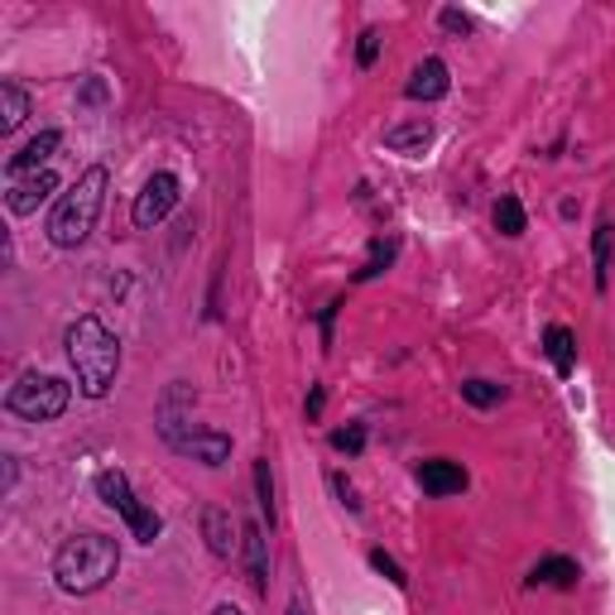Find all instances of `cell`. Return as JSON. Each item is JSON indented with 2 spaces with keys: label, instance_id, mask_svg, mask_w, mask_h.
<instances>
[{
  "label": "cell",
  "instance_id": "3957f363",
  "mask_svg": "<svg viewBox=\"0 0 615 615\" xmlns=\"http://www.w3.org/2000/svg\"><path fill=\"white\" fill-rule=\"evenodd\" d=\"M106 184H111V174L102 164H92V169L59 198V207H53V217H49V241L59 250H77L96 231V217H102V202H106Z\"/></svg>",
  "mask_w": 615,
  "mask_h": 615
},
{
  "label": "cell",
  "instance_id": "9c48e42d",
  "mask_svg": "<svg viewBox=\"0 0 615 615\" xmlns=\"http://www.w3.org/2000/svg\"><path fill=\"white\" fill-rule=\"evenodd\" d=\"M467 467L461 461H447V457H432L418 467V486H424L428 496H461L467 491Z\"/></svg>",
  "mask_w": 615,
  "mask_h": 615
},
{
  "label": "cell",
  "instance_id": "4dcf8cb0",
  "mask_svg": "<svg viewBox=\"0 0 615 615\" xmlns=\"http://www.w3.org/2000/svg\"><path fill=\"white\" fill-rule=\"evenodd\" d=\"M289 615H308V606H303V596H293V601H289Z\"/></svg>",
  "mask_w": 615,
  "mask_h": 615
},
{
  "label": "cell",
  "instance_id": "7c38bea8",
  "mask_svg": "<svg viewBox=\"0 0 615 615\" xmlns=\"http://www.w3.org/2000/svg\"><path fill=\"white\" fill-rule=\"evenodd\" d=\"M202 539H207V549H212L217 557H231L236 549H241V539H236V520L221 505L202 510Z\"/></svg>",
  "mask_w": 615,
  "mask_h": 615
},
{
  "label": "cell",
  "instance_id": "44dd1931",
  "mask_svg": "<svg viewBox=\"0 0 615 615\" xmlns=\"http://www.w3.org/2000/svg\"><path fill=\"white\" fill-rule=\"evenodd\" d=\"M256 496H260V514L274 524V481H270V461H256Z\"/></svg>",
  "mask_w": 615,
  "mask_h": 615
},
{
  "label": "cell",
  "instance_id": "8992f818",
  "mask_svg": "<svg viewBox=\"0 0 615 615\" xmlns=\"http://www.w3.org/2000/svg\"><path fill=\"white\" fill-rule=\"evenodd\" d=\"M178 207V178L174 174H154L145 188H139V198H135V207H131V221L139 231H154L164 217H169Z\"/></svg>",
  "mask_w": 615,
  "mask_h": 615
},
{
  "label": "cell",
  "instance_id": "ffe728a7",
  "mask_svg": "<svg viewBox=\"0 0 615 615\" xmlns=\"http://www.w3.org/2000/svg\"><path fill=\"white\" fill-rule=\"evenodd\" d=\"M461 399L477 404V409H496V404L505 399V389L491 385V381H467V385H461Z\"/></svg>",
  "mask_w": 615,
  "mask_h": 615
},
{
  "label": "cell",
  "instance_id": "d4e9b609",
  "mask_svg": "<svg viewBox=\"0 0 615 615\" xmlns=\"http://www.w3.org/2000/svg\"><path fill=\"white\" fill-rule=\"evenodd\" d=\"M371 567H375V572H385V577L395 582V586H404V572H399V563H395V557H389V553H381V549H375V553H371Z\"/></svg>",
  "mask_w": 615,
  "mask_h": 615
},
{
  "label": "cell",
  "instance_id": "4316f807",
  "mask_svg": "<svg viewBox=\"0 0 615 615\" xmlns=\"http://www.w3.org/2000/svg\"><path fill=\"white\" fill-rule=\"evenodd\" d=\"M442 24H447V30H457V34H467V30H471V20L461 15V10H442Z\"/></svg>",
  "mask_w": 615,
  "mask_h": 615
},
{
  "label": "cell",
  "instance_id": "6da1fadb",
  "mask_svg": "<svg viewBox=\"0 0 615 615\" xmlns=\"http://www.w3.org/2000/svg\"><path fill=\"white\" fill-rule=\"evenodd\" d=\"M67 361H73V371H77V389L87 399H106L111 395V385H116V375H121V337L111 332L96 313H82L73 327H67Z\"/></svg>",
  "mask_w": 615,
  "mask_h": 615
},
{
  "label": "cell",
  "instance_id": "5b68a950",
  "mask_svg": "<svg viewBox=\"0 0 615 615\" xmlns=\"http://www.w3.org/2000/svg\"><path fill=\"white\" fill-rule=\"evenodd\" d=\"M96 496H102L106 505L116 510L125 524H131V534H135L139 543H154V539L164 534V520H159V514H154V510H145V505H139V500H135L131 481H125V471H111V467H106L102 477H96Z\"/></svg>",
  "mask_w": 615,
  "mask_h": 615
},
{
  "label": "cell",
  "instance_id": "f1b7e54d",
  "mask_svg": "<svg viewBox=\"0 0 615 615\" xmlns=\"http://www.w3.org/2000/svg\"><path fill=\"white\" fill-rule=\"evenodd\" d=\"M15 477H20V467H15V457H6V491L15 486Z\"/></svg>",
  "mask_w": 615,
  "mask_h": 615
},
{
  "label": "cell",
  "instance_id": "e0dca14e",
  "mask_svg": "<svg viewBox=\"0 0 615 615\" xmlns=\"http://www.w3.org/2000/svg\"><path fill=\"white\" fill-rule=\"evenodd\" d=\"M543 346H549V361L557 375H572V366H577V337H572L567 327H549V337H543Z\"/></svg>",
  "mask_w": 615,
  "mask_h": 615
},
{
  "label": "cell",
  "instance_id": "d6986e66",
  "mask_svg": "<svg viewBox=\"0 0 615 615\" xmlns=\"http://www.w3.org/2000/svg\"><path fill=\"white\" fill-rule=\"evenodd\" d=\"M496 231L500 236H524V207H520V198H500L496 202Z\"/></svg>",
  "mask_w": 615,
  "mask_h": 615
},
{
  "label": "cell",
  "instance_id": "cb8c5ba5",
  "mask_svg": "<svg viewBox=\"0 0 615 615\" xmlns=\"http://www.w3.org/2000/svg\"><path fill=\"white\" fill-rule=\"evenodd\" d=\"M375 53H381V34L366 30V34H361V44H356V63H361V67H371V63H375Z\"/></svg>",
  "mask_w": 615,
  "mask_h": 615
},
{
  "label": "cell",
  "instance_id": "4fadbf2b",
  "mask_svg": "<svg viewBox=\"0 0 615 615\" xmlns=\"http://www.w3.org/2000/svg\"><path fill=\"white\" fill-rule=\"evenodd\" d=\"M409 102H438V96H447V63L442 59H424L414 67L409 77Z\"/></svg>",
  "mask_w": 615,
  "mask_h": 615
},
{
  "label": "cell",
  "instance_id": "603a6c76",
  "mask_svg": "<svg viewBox=\"0 0 615 615\" xmlns=\"http://www.w3.org/2000/svg\"><path fill=\"white\" fill-rule=\"evenodd\" d=\"M332 447H337V452H346V457H356L361 447H366V428H361V424L337 428V432H332Z\"/></svg>",
  "mask_w": 615,
  "mask_h": 615
},
{
  "label": "cell",
  "instance_id": "30bf717a",
  "mask_svg": "<svg viewBox=\"0 0 615 615\" xmlns=\"http://www.w3.org/2000/svg\"><path fill=\"white\" fill-rule=\"evenodd\" d=\"M59 145H63V135H59V131H39V135H34V139H30V145H24L20 154H10L6 174H10V178L39 174V169H44V164L53 159V149H59Z\"/></svg>",
  "mask_w": 615,
  "mask_h": 615
},
{
  "label": "cell",
  "instance_id": "5bb4252c",
  "mask_svg": "<svg viewBox=\"0 0 615 615\" xmlns=\"http://www.w3.org/2000/svg\"><path fill=\"white\" fill-rule=\"evenodd\" d=\"M385 145L395 154H424L432 145V125L428 121H404V125H389L385 131Z\"/></svg>",
  "mask_w": 615,
  "mask_h": 615
},
{
  "label": "cell",
  "instance_id": "52a82bcc",
  "mask_svg": "<svg viewBox=\"0 0 615 615\" xmlns=\"http://www.w3.org/2000/svg\"><path fill=\"white\" fill-rule=\"evenodd\" d=\"M164 438H169L178 452H188L192 461H202V467H221V461L231 457V438L227 432H207V428H164Z\"/></svg>",
  "mask_w": 615,
  "mask_h": 615
},
{
  "label": "cell",
  "instance_id": "f546056e",
  "mask_svg": "<svg viewBox=\"0 0 615 615\" xmlns=\"http://www.w3.org/2000/svg\"><path fill=\"white\" fill-rule=\"evenodd\" d=\"M212 615H246V611H241V606H231V601H221V606H217Z\"/></svg>",
  "mask_w": 615,
  "mask_h": 615
},
{
  "label": "cell",
  "instance_id": "7402d4cb",
  "mask_svg": "<svg viewBox=\"0 0 615 615\" xmlns=\"http://www.w3.org/2000/svg\"><path fill=\"white\" fill-rule=\"evenodd\" d=\"M395 260V241H375L371 246V260H366V270H356V279H375V274H385V264Z\"/></svg>",
  "mask_w": 615,
  "mask_h": 615
},
{
  "label": "cell",
  "instance_id": "83f0119b",
  "mask_svg": "<svg viewBox=\"0 0 615 615\" xmlns=\"http://www.w3.org/2000/svg\"><path fill=\"white\" fill-rule=\"evenodd\" d=\"M323 404H327V395H323V389H313V395H308V418L323 414Z\"/></svg>",
  "mask_w": 615,
  "mask_h": 615
},
{
  "label": "cell",
  "instance_id": "9a60e30c",
  "mask_svg": "<svg viewBox=\"0 0 615 615\" xmlns=\"http://www.w3.org/2000/svg\"><path fill=\"white\" fill-rule=\"evenodd\" d=\"M582 567L572 563V557H543V563H534V572H529V586H577Z\"/></svg>",
  "mask_w": 615,
  "mask_h": 615
},
{
  "label": "cell",
  "instance_id": "ac0fdd59",
  "mask_svg": "<svg viewBox=\"0 0 615 615\" xmlns=\"http://www.w3.org/2000/svg\"><path fill=\"white\" fill-rule=\"evenodd\" d=\"M611 264H615V221L601 217V227H596V289L601 293L611 284Z\"/></svg>",
  "mask_w": 615,
  "mask_h": 615
},
{
  "label": "cell",
  "instance_id": "ba28073f",
  "mask_svg": "<svg viewBox=\"0 0 615 615\" xmlns=\"http://www.w3.org/2000/svg\"><path fill=\"white\" fill-rule=\"evenodd\" d=\"M53 192H59V174H53V169H39V174L10 178L6 202H10V212H15V217H30V212H39V202L53 198Z\"/></svg>",
  "mask_w": 615,
  "mask_h": 615
},
{
  "label": "cell",
  "instance_id": "8fae6325",
  "mask_svg": "<svg viewBox=\"0 0 615 615\" xmlns=\"http://www.w3.org/2000/svg\"><path fill=\"white\" fill-rule=\"evenodd\" d=\"M241 549L250 563V586L264 592V586H270V539H264L260 524H241Z\"/></svg>",
  "mask_w": 615,
  "mask_h": 615
},
{
  "label": "cell",
  "instance_id": "7a4b0ae2",
  "mask_svg": "<svg viewBox=\"0 0 615 615\" xmlns=\"http://www.w3.org/2000/svg\"><path fill=\"white\" fill-rule=\"evenodd\" d=\"M121 567V543L111 534H73L53 553V582L63 586L67 596H92L116 577Z\"/></svg>",
  "mask_w": 615,
  "mask_h": 615
},
{
  "label": "cell",
  "instance_id": "277c9868",
  "mask_svg": "<svg viewBox=\"0 0 615 615\" xmlns=\"http://www.w3.org/2000/svg\"><path fill=\"white\" fill-rule=\"evenodd\" d=\"M67 399H73V389H67L59 375H20L15 385H10V395H6V409L24 418V424H53L63 409H67Z\"/></svg>",
  "mask_w": 615,
  "mask_h": 615
},
{
  "label": "cell",
  "instance_id": "484cf974",
  "mask_svg": "<svg viewBox=\"0 0 615 615\" xmlns=\"http://www.w3.org/2000/svg\"><path fill=\"white\" fill-rule=\"evenodd\" d=\"M332 486H337V496H342V505L346 510H361V500H356V486L346 481V477H332Z\"/></svg>",
  "mask_w": 615,
  "mask_h": 615
},
{
  "label": "cell",
  "instance_id": "2e32d148",
  "mask_svg": "<svg viewBox=\"0 0 615 615\" xmlns=\"http://www.w3.org/2000/svg\"><path fill=\"white\" fill-rule=\"evenodd\" d=\"M24 116H30V96H24L20 82H0V131H20Z\"/></svg>",
  "mask_w": 615,
  "mask_h": 615
}]
</instances>
